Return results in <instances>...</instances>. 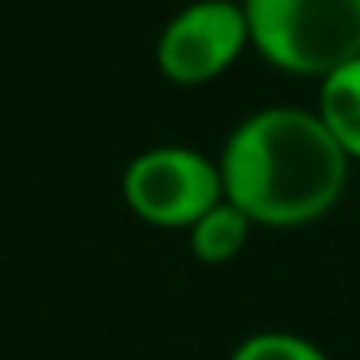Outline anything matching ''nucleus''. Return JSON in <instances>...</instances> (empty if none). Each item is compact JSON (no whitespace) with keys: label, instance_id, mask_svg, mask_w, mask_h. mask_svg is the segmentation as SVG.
Here are the masks:
<instances>
[{"label":"nucleus","instance_id":"f257e3e1","mask_svg":"<svg viewBox=\"0 0 360 360\" xmlns=\"http://www.w3.org/2000/svg\"><path fill=\"white\" fill-rule=\"evenodd\" d=\"M217 167L225 202L256 229H302L337 210L352 163L314 109L264 105L225 136Z\"/></svg>","mask_w":360,"mask_h":360},{"label":"nucleus","instance_id":"f03ea898","mask_svg":"<svg viewBox=\"0 0 360 360\" xmlns=\"http://www.w3.org/2000/svg\"><path fill=\"white\" fill-rule=\"evenodd\" d=\"M248 39L264 63L321 82L360 58V0H240Z\"/></svg>","mask_w":360,"mask_h":360},{"label":"nucleus","instance_id":"7ed1b4c3","mask_svg":"<svg viewBox=\"0 0 360 360\" xmlns=\"http://www.w3.org/2000/svg\"><path fill=\"white\" fill-rule=\"evenodd\" d=\"M120 194L143 225L186 233L202 213L225 202V182L213 155L186 143H155L124 167Z\"/></svg>","mask_w":360,"mask_h":360},{"label":"nucleus","instance_id":"20e7f679","mask_svg":"<svg viewBox=\"0 0 360 360\" xmlns=\"http://www.w3.org/2000/svg\"><path fill=\"white\" fill-rule=\"evenodd\" d=\"M252 47L240 0H190L163 24L155 66L171 86L198 89L217 82Z\"/></svg>","mask_w":360,"mask_h":360},{"label":"nucleus","instance_id":"39448f33","mask_svg":"<svg viewBox=\"0 0 360 360\" xmlns=\"http://www.w3.org/2000/svg\"><path fill=\"white\" fill-rule=\"evenodd\" d=\"M314 112L329 128L337 148L349 155V163H360V58L337 66L333 74L318 82Z\"/></svg>","mask_w":360,"mask_h":360},{"label":"nucleus","instance_id":"423d86ee","mask_svg":"<svg viewBox=\"0 0 360 360\" xmlns=\"http://www.w3.org/2000/svg\"><path fill=\"white\" fill-rule=\"evenodd\" d=\"M252 217L240 213L233 202H217L210 213L194 221L186 229V244H190V256L205 267H225L248 248L252 240Z\"/></svg>","mask_w":360,"mask_h":360},{"label":"nucleus","instance_id":"0eeeda50","mask_svg":"<svg viewBox=\"0 0 360 360\" xmlns=\"http://www.w3.org/2000/svg\"><path fill=\"white\" fill-rule=\"evenodd\" d=\"M229 360H329V352L290 329H256L229 352Z\"/></svg>","mask_w":360,"mask_h":360}]
</instances>
